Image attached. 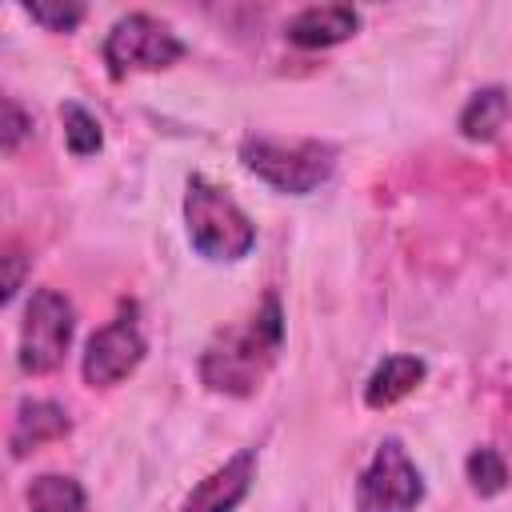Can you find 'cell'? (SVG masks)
<instances>
[{"instance_id": "obj_10", "label": "cell", "mask_w": 512, "mask_h": 512, "mask_svg": "<svg viewBox=\"0 0 512 512\" xmlns=\"http://www.w3.org/2000/svg\"><path fill=\"white\" fill-rule=\"evenodd\" d=\"M68 432H72V420H68L64 404L24 396L16 404V416H12V428H8V456L12 460H24L40 444H52V440H60Z\"/></svg>"}, {"instance_id": "obj_1", "label": "cell", "mask_w": 512, "mask_h": 512, "mask_svg": "<svg viewBox=\"0 0 512 512\" xmlns=\"http://www.w3.org/2000/svg\"><path fill=\"white\" fill-rule=\"evenodd\" d=\"M284 348V308L276 292H264L252 316L220 328L200 352V380L220 396H252Z\"/></svg>"}, {"instance_id": "obj_2", "label": "cell", "mask_w": 512, "mask_h": 512, "mask_svg": "<svg viewBox=\"0 0 512 512\" xmlns=\"http://www.w3.org/2000/svg\"><path fill=\"white\" fill-rule=\"evenodd\" d=\"M184 228H188V244L212 264H236L256 248V224L232 200V192L212 184L208 176L188 180Z\"/></svg>"}, {"instance_id": "obj_7", "label": "cell", "mask_w": 512, "mask_h": 512, "mask_svg": "<svg viewBox=\"0 0 512 512\" xmlns=\"http://www.w3.org/2000/svg\"><path fill=\"white\" fill-rule=\"evenodd\" d=\"M144 352H148V340L140 328V308H136V300H124L116 308V316L88 336V344L80 352V376L92 388H116L120 380H128L140 368Z\"/></svg>"}, {"instance_id": "obj_8", "label": "cell", "mask_w": 512, "mask_h": 512, "mask_svg": "<svg viewBox=\"0 0 512 512\" xmlns=\"http://www.w3.org/2000/svg\"><path fill=\"white\" fill-rule=\"evenodd\" d=\"M256 480V452L240 448L220 468H212L180 504V512H236Z\"/></svg>"}, {"instance_id": "obj_17", "label": "cell", "mask_w": 512, "mask_h": 512, "mask_svg": "<svg viewBox=\"0 0 512 512\" xmlns=\"http://www.w3.org/2000/svg\"><path fill=\"white\" fill-rule=\"evenodd\" d=\"M24 136H32V112L16 96H4V152H16Z\"/></svg>"}, {"instance_id": "obj_14", "label": "cell", "mask_w": 512, "mask_h": 512, "mask_svg": "<svg viewBox=\"0 0 512 512\" xmlns=\"http://www.w3.org/2000/svg\"><path fill=\"white\" fill-rule=\"evenodd\" d=\"M60 124H64V144H68L72 156H92V152H100V144H104L100 120H96L84 104L64 100V104H60Z\"/></svg>"}, {"instance_id": "obj_13", "label": "cell", "mask_w": 512, "mask_h": 512, "mask_svg": "<svg viewBox=\"0 0 512 512\" xmlns=\"http://www.w3.org/2000/svg\"><path fill=\"white\" fill-rule=\"evenodd\" d=\"M28 512H88V496L80 488L76 476H60V472H44L28 484L24 492Z\"/></svg>"}, {"instance_id": "obj_15", "label": "cell", "mask_w": 512, "mask_h": 512, "mask_svg": "<svg viewBox=\"0 0 512 512\" xmlns=\"http://www.w3.org/2000/svg\"><path fill=\"white\" fill-rule=\"evenodd\" d=\"M464 476L476 496H500L508 488V464L496 448H472L464 460Z\"/></svg>"}, {"instance_id": "obj_18", "label": "cell", "mask_w": 512, "mask_h": 512, "mask_svg": "<svg viewBox=\"0 0 512 512\" xmlns=\"http://www.w3.org/2000/svg\"><path fill=\"white\" fill-rule=\"evenodd\" d=\"M4 264H8V276H4V304H12L16 292H20V284H24V252H20L16 240L4 244Z\"/></svg>"}, {"instance_id": "obj_12", "label": "cell", "mask_w": 512, "mask_h": 512, "mask_svg": "<svg viewBox=\"0 0 512 512\" xmlns=\"http://www.w3.org/2000/svg\"><path fill=\"white\" fill-rule=\"evenodd\" d=\"M508 108H512V104H508V92H504L500 84L480 88V92H472V96H468V104L460 108L456 128H460V136H464V140L488 144V140H496V132L504 128Z\"/></svg>"}, {"instance_id": "obj_6", "label": "cell", "mask_w": 512, "mask_h": 512, "mask_svg": "<svg viewBox=\"0 0 512 512\" xmlns=\"http://www.w3.org/2000/svg\"><path fill=\"white\" fill-rule=\"evenodd\" d=\"M424 504V472L408 448L388 436L356 480V512H416Z\"/></svg>"}, {"instance_id": "obj_5", "label": "cell", "mask_w": 512, "mask_h": 512, "mask_svg": "<svg viewBox=\"0 0 512 512\" xmlns=\"http://www.w3.org/2000/svg\"><path fill=\"white\" fill-rule=\"evenodd\" d=\"M184 40L156 16L148 12H128L120 16L108 36H104V64H108V76L112 80H124L132 72H160V68H172L180 56H184Z\"/></svg>"}, {"instance_id": "obj_16", "label": "cell", "mask_w": 512, "mask_h": 512, "mask_svg": "<svg viewBox=\"0 0 512 512\" xmlns=\"http://www.w3.org/2000/svg\"><path fill=\"white\" fill-rule=\"evenodd\" d=\"M84 4L80 0H32L24 4V16L32 24H40L44 32H72L80 20H84Z\"/></svg>"}, {"instance_id": "obj_9", "label": "cell", "mask_w": 512, "mask_h": 512, "mask_svg": "<svg viewBox=\"0 0 512 512\" xmlns=\"http://www.w3.org/2000/svg\"><path fill=\"white\" fill-rule=\"evenodd\" d=\"M356 28H360V12L352 4H312V8H300L284 24V36H288V44L316 52V48L352 40Z\"/></svg>"}, {"instance_id": "obj_3", "label": "cell", "mask_w": 512, "mask_h": 512, "mask_svg": "<svg viewBox=\"0 0 512 512\" xmlns=\"http://www.w3.org/2000/svg\"><path fill=\"white\" fill-rule=\"evenodd\" d=\"M336 144L304 136V140H276V136H248L240 144V164L284 196H308L336 172Z\"/></svg>"}, {"instance_id": "obj_11", "label": "cell", "mask_w": 512, "mask_h": 512, "mask_svg": "<svg viewBox=\"0 0 512 512\" xmlns=\"http://www.w3.org/2000/svg\"><path fill=\"white\" fill-rule=\"evenodd\" d=\"M424 376H428V364L420 360V356H404V352H396V356H384L376 368H372V376L364 380V404L368 408H392V404H400L408 392H416L420 384H424Z\"/></svg>"}, {"instance_id": "obj_4", "label": "cell", "mask_w": 512, "mask_h": 512, "mask_svg": "<svg viewBox=\"0 0 512 512\" xmlns=\"http://www.w3.org/2000/svg\"><path fill=\"white\" fill-rule=\"evenodd\" d=\"M76 332V312L72 300L56 288H32L20 320V344H16V364L28 376H48L64 364Z\"/></svg>"}]
</instances>
